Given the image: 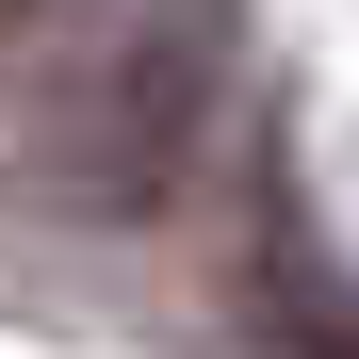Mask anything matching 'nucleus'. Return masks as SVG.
<instances>
[{"mask_svg":"<svg viewBox=\"0 0 359 359\" xmlns=\"http://www.w3.org/2000/svg\"><path fill=\"white\" fill-rule=\"evenodd\" d=\"M229 49H245L229 0H131V17L66 66V98H49V131H33V196L82 212V229L163 212L180 180H196L212 114H229Z\"/></svg>","mask_w":359,"mask_h":359,"instance_id":"nucleus-1","label":"nucleus"},{"mask_svg":"<svg viewBox=\"0 0 359 359\" xmlns=\"http://www.w3.org/2000/svg\"><path fill=\"white\" fill-rule=\"evenodd\" d=\"M49 17H66V0H0V82H17L33 49H49Z\"/></svg>","mask_w":359,"mask_h":359,"instance_id":"nucleus-2","label":"nucleus"}]
</instances>
